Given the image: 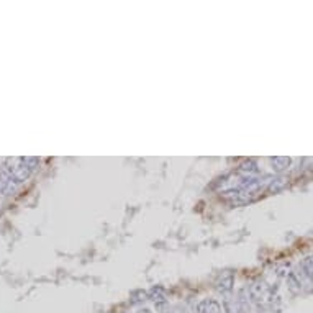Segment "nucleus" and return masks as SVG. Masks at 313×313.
I'll list each match as a JSON object with an SVG mask.
<instances>
[{"mask_svg":"<svg viewBox=\"0 0 313 313\" xmlns=\"http://www.w3.org/2000/svg\"><path fill=\"white\" fill-rule=\"evenodd\" d=\"M225 308H226V313H245L240 302H235V300H226Z\"/></svg>","mask_w":313,"mask_h":313,"instance_id":"nucleus-3","label":"nucleus"},{"mask_svg":"<svg viewBox=\"0 0 313 313\" xmlns=\"http://www.w3.org/2000/svg\"><path fill=\"white\" fill-rule=\"evenodd\" d=\"M138 313H151V312H149V310H146V308H144V310H139Z\"/></svg>","mask_w":313,"mask_h":313,"instance_id":"nucleus-7","label":"nucleus"},{"mask_svg":"<svg viewBox=\"0 0 313 313\" xmlns=\"http://www.w3.org/2000/svg\"><path fill=\"white\" fill-rule=\"evenodd\" d=\"M231 286H233V277H231V274H228L225 280H220V286H218V289H220V292L228 293L231 291Z\"/></svg>","mask_w":313,"mask_h":313,"instance_id":"nucleus-4","label":"nucleus"},{"mask_svg":"<svg viewBox=\"0 0 313 313\" xmlns=\"http://www.w3.org/2000/svg\"><path fill=\"white\" fill-rule=\"evenodd\" d=\"M40 159L33 156L28 157H10L0 171V194L10 195L18 185L23 184L33 174Z\"/></svg>","mask_w":313,"mask_h":313,"instance_id":"nucleus-1","label":"nucleus"},{"mask_svg":"<svg viewBox=\"0 0 313 313\" xmlns=\"http://www.w3.org/2000/svg\"><path fill=\"white\" fill-rule=\"evenodd\" d=\"M305 269H307L308 274L313 275V258H310V259L305 261Z\"/></svg>","mask_w":313,"mask_h":313,"instance_id":"nucleus-6","label":"nucleus"},{"mask_svg":"<svg viewBox=\"0 0 313 313\" xmlns=\"http://www.w3.org/2000/svg\"><path fill=\"white\" fill-rule=\"evenodd\" d=\"M272 164L277 166V167H275L277 171H282V169H286L289 164H291V159H289V157H274Z\"/></svg>","mask_w":313,"mask_h":313,"instance_id":"nucleus-5","label":"nucleus"},{"mask_svg":"<svg viewBox=\"0 0 313 313\" xmlns=\"http://www.w3.org/2000/svg\"><path fill=\"white\" fill-rule=\"evenodd\" d=\"M199 313H222V307L217 300H212V298H207V300L200 302L197 307Z\"/></svg>","mask_w":313,"mask_h":313,"instance_id":"nucleus-2","label":"nucleus"}]
</instances>
